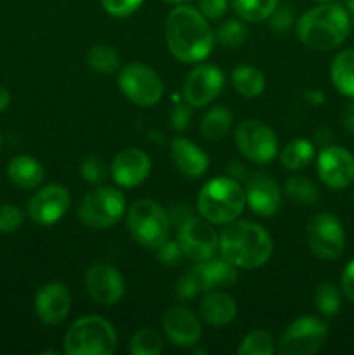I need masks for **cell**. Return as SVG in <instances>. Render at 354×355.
Returning a JSON list of instances; mask_svg holds the SVG:
<instances>
[{
  "label": "cell",
  "mask_w": 354,
  "mask_h": 355,
  "mask_svg": "<svg viewBox=\"0 0 354 355\" xmlns=\"http://www.w3.org/2000/svg\"><path fill=\"white\" fill-rule=\"evenodd\" d=\"M342 127L349 135H354V103L347 104L342 111Z\"/></svg>",
  "instance_id": "ee69618b"
},
{
  "label": "cell",
  "mask_w": 354,
  "mask_h": 355,
  "mask_svg": "<svg viewBox=\"0 0 354 355\" xmlns=\"http://www.w3.org/2000/svg\"><path fill=\"white\" fill-rule=\"evenodd\" d=\"M351 33V17L339 3H321L302 14L297 21V37L312 51H332Z\"/></svg>",
  "instance_id": "3957f363"
},
{
  "label": "cell",
  "mask_w": 354,
  "mask_h": 355,
  "mask_svg": "<svg viewBox=\"0 0 354 355\" xmlns=\"http://www.w3.org/2000/svg\"><path fill=\"white\" fill-rule=\"evenodd\" d=\"M224 87V73L214 64H200L191 69L183 87V96L189 106L201 107L215 99Z\"/></svg>",
  "instance_id": "4fadbf2b"
},
{
  "label": "cell",
  "mask_w": 354,
  "mask_h": 355,
  "mask_svg": "<svg viewBox=\"0 0 354 355\" xmlns=\"http://www.w3.org/2000/svg\"><path fill=\"white\" fill-rule=\"evenodd\" d=\"M347 12H349L351 24H354V0H347Z\"/></svg>",
  "instance_id": "7dc6e473"
},
{
  "label": "cell",
  "mask_w": 354,
  "mask_h": 355,
  "mask_svg": "<svg viewBox=\"0 0 354 355\" xmlns=\"http://www.w3.org/2000/svg\"><path fill=\"white\" fill-rule=\"evenodd\" d=\"M285 193L287 196L290 198L294 203L297 205H314L318 201L319 193H318V187L311 182L309 179L302 175H292L290 179L285 182Z\"/></svg>",
  "instance_id": "f546056e"
},
{
  "label": "cell",
  "mask_w": 354,
  "mask_h": 355,
  "mask_svg": "<svg viewBox=\"0 0 354 355\" xmlns=\"http://www.w3.org/2000/svg\"><path fill=\"white\" fill-rule=\"evenodd\" d=\"M9 103H10L9 92H7V89H3V87H0V113H2L3 110H7V106H9Z\"/></svg>",
  "instance_id": "f6af8a7d"
},
{
  "label": "cell",
  "mask_w": 354,
  "mask_h": 355,
  "mask_svg": "<svg viewBox=\"0 0 354 355\" xmlns=\"http://www.w3.org/2000/svg\"><path fill=\"white\" fill-rule=\"evenodd\" d=\"M233 87L243 97H257L264 92L266 78L257 68L248 64H242L233 69L231 75Z\"/></svg>",
  "instance_id": "484cf974"
},
{
  "label": "cell",
  "mask_w": 354,
  "mask_h": 355,
  "mask_svg": "<svg viewBox=\"0 0 354 355\" xmlns=\"http://www.w3.org/2000/svg\"><path fill=\"white\" fill-rule=\"evenodd\" d=\"M235 142L239 153L253 163H269L278 153L276 134L259 120L242 121L236 127Z\"/></svg>",
  "instance_id": "8fae6325"
},
{
  "label": "cell",
  "mask_w": 354,
  "mask_h": 355,
  "mask_svg": "<svg viewBox=\"0 0 354 355\" xmlns=\"http://www.w3.org/2000/svg\"><path fill=\"white\" fill-rule=\"evenodd\" d=\"M316 2H319V3H330V2H335V0H316Z\"/></svg>",
  "instance_id": "681fc988"
},
{
  "label": "cell",
  "mask_w": 354,
  "mask_h": 355,
  "mask_svg": "<svg viewBox=\"0 0 354 355\" xmlns=\"http://www.w3.org/2000/svg\"><path fill=\"white\" fill-rule=\"evenodd\" d=\"M170 155H172L174 165L177 166L183 175L186 177H200L208 168L207 153L201 151L194 142L187 141L184 137H176L170 146Z\"/></svg>",
  "instance_id": "7402d4cb"
},
{
  "label": "cell",
  "mask_w": 354,
  "mask_h": 355,
  "mask_svg": "<svg viewBox=\"0 0 354 355\" xmlns=\"http://www.w3.org/2000/svg\"><path fill=\"white\" fill-rule=\"evenodd\" d=\"M245 194L246 203L257 215L273 217L280 210L281 191L271 177L262 175V173H255L253 177H250Z\"/></svg>",
  "instance_id": "ffe728a7"
},
{
  "label": "cell",
  "mask_w": 354,
  "mask_h": 355,
  "mask_svg": "<svg viewBox=\"0 0 354 355\" xmlns=\"http://www.w3.org/2000/svg\"><path fill=\"white\" fill-rule=\"evenodd\" d=\"M245 205V189L233 177L208 180L198 194V211L210 224H231L243 214Z\"/></svg>",
  "instance_id": "277c9868"
},
{
  "label": "cell",
  "mask_w": 354,
  "mask_h": 355,
  "mask_svg": "<svg viewBox=\"0 0 354 355\" xmlns=\"http://www.w3.org/2000/svg\"><path fill=\"white\" fill-rule=\"evenodd\" d=\"M156 252H158L160 262H163L165 266H177V263L180 262V259L184 257L179 243L169 241V239H167L163 245H160L158 248H156Z\"/></svg>",
  "instance_id": "f35d334b"
},
{
  "label": "cell",
  "mask_w": 354,
  "mask_h": 355,
  "mask_svg": "<svg viewBox=\"0 0 354 355\" xmlns=\"http://www.w3.org/2000/svg\"><path fill=\"white\" fill-rule=\"evenodd\" d=\"M7 175L21 189H35L45 179L44 165L33 156H16L7 166Z\"/></svg>",
  "instance_id": "603a6c76"
},
{
  "label": "cell",
  "mask_w": 354,
  "mask_h": 355,
  "mask_svg": "<svg viewBox=\"0 0 354 355\" xmlns=\"http://www.w3.org/2000/svg\"><path fill=\"white\" fill-rule=\"evenodd\" d=\"M71 309V293L62 283H49L35 297V311L44 324L58 326L68 318Z\"/></svg>",
  "instance_id": "ac0fdd59"
},
{
  "label": "cell",
  "mask_w": 354,
  "mask_h": 355,
  "mask_svg": "<svg viewBox=\"0 0 354 355\" xmlns=\"http://www.w3.org/2000/svg\"><path fill=\"white\" fill-rule=\"evenodd\" d=\"M118 85L132 103L142 107L155 106L163 96V82L142 62L125 64L118 75Z\"/></svg>",
  "instance_id": "ba28073f"
},
{
  "label": "cell",
  "mask_w": 354,
  "mask_h": 355,
  "mask_svg": "<svg viewBox=\"0 0 354 355\" xmlns=\"http://www.w3.org/2000/svg\"><path fill=\"white\" fill-rule=\"evenodd\" d=\"M314 158V146L305 139H294L281 151V165L288 170H302Z\"/></svg>",
  "instance_id": "83f0119b"
},
{
  "label": "cell",
  "mask_w": 354,
  "mask_h": 355,
  "mask_svg": "<svg viewBox=\"0 0 354 355\" xmlns=\"http://www.w3.org/2000/svg\"><path fill=\"white\" fill-rule=\"evenodd\" d=\"M125 211V198L115 187H97L82 200L78 218L90 229H108L117 224Z\"/></svg>",
  "instance_id": "52a82bcc"
},
{
  "label": "cell",
  "mask_w": 354,
  "mask_h": 355,
  "mask_svg": "<svg viewBox=\"0 0 354 355\" xmlns=\"http://www.w3.org/2000/svg\"><path fill=\"white\" fill-rule=\"evenodd\" d=\"M340 291L333 283H321L316 288L314 305L326 318H335L340 311Z\"/></svg>",
  "instance_id": "4dcf8cb0"
},
{
  "label": "cell",
  "mask_w": 354,
  "mask_h": 355,
  "mask_svg": "<svg viewBox=\"0 0 354 355\" xmlns=\"http://www.w3.org/2000/svg\"><path fill=\"white\" fill-rule=\"evenodd\" d=\"M307 97L312 101V103H316V104H321L323 101H325V97H323L321 90H311V92L307 94Z\"/></svg>",
  "instance_id": "bcb514c9"
},
{
  "label": "cell",
  "mask_w": 354,
  "mask_h": 355,
  "mask_svg": "<svg viewBox=\"0 0 354 355\" xmlns=\"http://www.w3.org/2000/svg\"><path fill=\"white\" fill-rule=\"evenodd\" d=\"M127 227L139 245L156 250L169 239L170 222L158 203L153 200H139L128 210Z\"/></svg>",
  "instance_id": "8992f818"
},
{
  "label": "cell",
  "mask_w": 354,
  "mask_h": 355,
  "mask_svg": "<svg viewBox=\"0 0 354 355\" xmlns=\"http://www.w3.org/2000/svg\"><path fill=\"white\" fill-rule=\"evenodd\" d=\"M163 331L177 347H189L200 340V319L186 307H172L163 314Z\"/></svg>",
  "instance_id": "d6986e66"
},
{
  "label": "cell",
  "mask_w": 354,
  "mask_h": 355,
  "mask_svg": "<svg viewBox=\"0 0 354 355\" xmlns=\"http://www.w3.org/2000/svg\"><path fill=\"white\" fill-rule=\"evenodd\" d=\"M162 350V336L151 328L139 329L130 340V354L134 355H158Z\"/></svg>",
  "instance_id": "d6a6232c"
},
{
  "label": "cell",
  "mask_w": 354,
  "mask_h": 355,
  "mask_svg": "<svg viewBox=\"0 0 354 355\" xmlns=\"http://www.w3.org/2000/svg\"><path fill=\"white\" fill-rule=\"evenodd\" d=\"M316 165L319 179L330 189H344L354 180V156L340 146H325Z\"/></svg>",
  "instance_id": "5bb4252c"
},
{
  "label": "cell",
  "mask_w": 354,
  "mask_h": 355,
  "mask_svg": "<svg viewBox=\"0 0 354 355\" xmlns=\"http://www.w3.org/2000/svg\"><path fill=\"white\" fill-rule=\"evenodd\" d=\"M271 19V28L274 31H280V33H285L292 28V23H294V12H292L290 7H276L274 12L269 16Z\"/></svg>",
  "instance_id": "ab89813d"
},
{
  "label": "cell",
  "mask_w": 354,
  "mask_h": 355,
  "mask_svg": "<svg viewBox=\"0 0 354 355\" xmlns=\"http://www.w3.org/2000/svg\"><path fill=\"white\" fill-rule=\"evenodd\" d=\"M82 175L87 182L97 184L106 177V166H104L103 159L99 156H89L85 162L82 163Z\"/></svg>",
  "instance_id": "74e56055"
},
{
  "label": "cell",
  "mask_w": 354,
  "mask_h": 355,
  "mask_svg": "<svg viewBox=\"0 0 354 355\" xmlns=\"http://www.w3.org/2000/svg\"><path fill=\"white\" fill-rule=\"evenodd\" d=\"M0 148H2V134H0Z\"/></svg>",
  "instance_id": "f907efd6"
},
{
  "label": "cell",
  "mask_w": 354,
  "mask_h": 355,
  "mask_svg": "<svg viewBox=\"0 0 354 355\" xmlns=\"http://www.w3.org/2000/svg\"><path fill=\"white\" fill-rule=\"evenodd\" d=\"M219 252L238 269H257L271 259L273 239L255 222H231L219 236Z\"/></svg>",
  "instance_id": "7a4b0ae2"
},
{
  "label": "cell",
  "mask_w": 354,
  "mask_h": 355,
  "mask_svg": "<svg viewBox=\"0 0 354 355\" xmlns=\"http://www.w3.org/2000/svg\"><path fill=\"white\" fill-rule=\"evenodd\" d=\"M117 350V333L110 321L87 315L71 324L65 336L68 355H111Z\"/></svg>",
  "instance_id": "5b68a950"
},
{
  "label": "cell",
  "mask_w": 354,
  "mask_h": 355,
  "mask_svg": "<svg viewBox=\"0 0 354 355\" xmlns=\"http://www.w3.org/2000/svg\"><path fill=\"white\" fill-rule=\"evenodd\" d=\"M87 64L99 73H111L118 69L120 59H118L117 51L110 45H94L87 54Z\"/></svg>",
  "instance_id": "1f68e13d"
},
{
  "label": "cell",
  "mask_w": 354,
  "mask_h": 355,
  "mask_svg": "<svg viewBox=\"0 0 354 355\" xmlns=\"http://www.w3.org/2000/svg\"><path fill=\"white\" fill-rule=\"evenodd\" d=\"M233 125V114L229 110L222 106H215L201 118L200 130L205 139L208 141H219V139L226 137Z\"/></svg>",
  "instance_id": "4316f807"
},
{
  "label": "cell",
  "mask_w": 354,
  "mask_h": 355,
  "mask_svg": "<svg viewBox=\"0 0 354 355\" xmlns=\"http://www.w3.org/2000/svg\"><path fill=\"white\" fill-rule=\"evenodd\" d=\"M169 51L183 62H201L214 49L215 35L207 19L191 6H177L170 10L165 24Z\"/></svg>",
  "instance_id": "6da1fadb"
},
{
  "label": "cell",
  "mask_w": 354,
  "mask_h": 355,
  "mask_svg": "<svg viewBox=\"0 0 354 355\" xmlns=\"http://www.w3.org/2000/svg\"><path fill=\"white\" fill-rule=\"evenodd\" d=\"M330 76L337 92L354 99V49H346L333 58Z\"/></svg>",
  "instance_id": "d4e9b609"
},
{
  "label": "cell",
  "mask_w": 354,
  "mask_h": 355,
  "mask_svg": "<svg viewBox=\"0 0 354 355\" xmlns=\"http://www.w3.org/2000/svg\"><path fill=\"white\" fill-rule=\"evenodd\" d=\"M103 9L115 17L130 16L141 7L142 0H101Z\"/></svg>",
  "instance_id": "8d00e7d4"
},
{
  "label": "cell",
  "mask_w": 354,
  "mask_h": 355,
  "mask_svg": "<svg viewBox=\"0 0 354 355\" xmlns=\"http://www.w3.org/2000/svg\"><path fill=\"white\" fill-rule=\"evenodd\" d=\"M191 272L196 277L201 291H210L217 286H231L238 279L236 267L231 262H228L224 257L217 260H214V257H212L210 260L198 262V266L193 267Z\"/></svg>",
  "instance_id": "44dd1931"
},
{
  "label": "cell",
  "mask_w": 354,
  "mask_h": 355,
  "mask_svg": "<svg viewBox=\"0 0 354 355\" xmlns=\"http://www.w3.org/2000/svg\"><path fill=\"white\" fill-rule=\"evenodd\" d=\"M23 211L14 205H0V232L9 234L23 224Z\"/></svg>",
  "instance_id": "d590c367"
},
{
  "label": "cell",
  "mask_w": 354,
  "mask_h": 355,
  "mask_svg": "<svg viewBox=\"0 0 354 355\" xmlns=\"http://www.w3.org/2000/svg\"><path fill=\"white\" fill-rule=\"evenodd\" d=\"M307 245L319 260L330 262L339 259L346 246V234L339 218L328 211L314 215L307 225Z\"/></svg>",
  "instance_id": "9c48e42d"
},
{
  "label": "cell",
  "mask_w": 354,
  "mask_h": 355,
  "mask_svg": "<svg viewBox=\"0 0 354 355\" xmlns=\"http://www.w3.org/2000/svg\"><path fill=\"white\" fill-rule=\"evenodd\" d=\"M151 172V159L144 151L135 148L124 149L111 163V177L120 187L130 189L148 179Z\"/></svg>",
  "instance_id": "e0dca14e"
},
{
  "label": "cell",
  "mask_w": 354,
  "mask_h": 355,
  "mask_svg": "<svg viewBox=\"0 0 354 355\" xmlns=\"http://www.w3.org/2000/svg\"><path fill=\"white\" fill-rule=\"evenodd\" d=\"M200 12L208 19H219L228 10V0H200Z\"/></svg>",
  "instance_id": "60d3db41"
},
{
  "label": "cell",
  "mask_w": 354,
  "mask_h": 355,
  "mask_svg": "<svg viewBox=\"0 0 354 355\" xmlns=\"http://www.w3.org/2000/svg\"><path fill=\"white\" fill-rule=\"evenodd\" d=\"M340 283H342V290L347 300H351L354 304V260L347 263V267L344 269Z\"/></svg>",
  "instance_id": "7bdbcfd3"
},
{
  "label": "cell",
  "mask_w": 354,
  "mask_h": 355,
  "mask_svg": "<svg viewBox=\"0 0 354 355\" xmlns=\"http://www.w3.org/2000/svg\"><path fill=\"white\" fill-rule=\"evenodd\" d=\"M274 352V342L264 329H257L246 335L238 347L239 355H271Z\"/></svg>",
  "instance_id": "836d02e7"
},
{
  "label": "cell",
  "mask_w": 354,
  "mask_h": 355,
  "mask_svg": "<svg viewBox=\"0 0 354 355\" xmlns=\"http://www.w3.org/2000/svg\"><path fill=\"white\" fill-rule=\"evenodd\" d=\"M200 314L208 324L226 326L235 319L236 304L229 295L215 291V293H208L207 297L201 300Z\"/></svg>",
  "instance_id": "cb8c5ba5"
},
{
  "label": "cell",
  "mask_w": 354,
  "mask_h": 355,
  "mask_svg": "<svg viewBox=\"0 0 354 355\" xmlns=\"http://www.w3.org/2000/svg\"><path fill=\"white\" fill-rule=\"evenodd\" d=\"M71 196L68 189L59 184H51L38 191L28 203V215L40 225H51L61 220L69 208Z\"/></svg>",
  "instance_id": "2e32d148"
},
{
  "label": "cell",
  "mask_w": 354,
  "mask_h": 355,
  "mask_svg": "<svg viewBox=\"0 0 354 355\" xmlns=\"http://www.w3.org/2000/svg\"><path fill=\"white\" fill-rule=\"evenodd\" d=\"M328 328L316 318H298L285 329L278 342L281 355H311L318 352L325 343Z\"/></svg>",
  "instance_id": "30bf717a"
},
{
  "label": "cell",
  "mask_w": 354,
  "mask_h": 355,
  "mask_svg": "<svg viewBox=\"0 0 354 355\" xmlns=\"http://www.w3.org/2000/svg\"><path fill=\"white\" fill-rule=\"evenodd\" d=\"M215 40L224 47H238L246 40V28L235 19L224 21L215 31Z\"/></svg>",
  "instance_id": "e575fe53"
},
{
  "label": "cell",
  "mask_w": 354,
  "mask_h": 355,
  "mask_svg": "<svg viewBox=\"0 0 354 355\" xmlns=\"http://www.w3.org/2000/svg\"><path fill=\"white\" fill-rule=\"evenodd\" d=\"M163 2H167V3H177V6H179V3L189 2V0H163Z\"/></svg>",
  "instance_id": "c3c4849f"
},
{
  "label": "cell",
  "mask_w": 354,
  "mask_h": 355,
  "mask_svg": "<svg viewBox=\"0 0 354 355\" xmlns=\"http://www.w3.org/2000/svg\"><path fill=\"white\" fill-rule=\"evenodd\" d=\"M177 243L184 257L198 263L215 257V252L219 250V234L203 217H189L180 224Z\"/></svg>",
  "instance_id": "7c38bea8"
},
{
  "label": "cell",
  "mask_w": 354,
  "mask_h": 355,
  "mask_svg": "<svg viewBox=\"0 0 354 355\" xmlns=\"http://www.w3.org/2000/svg\"><path fill=\"white\" fill-rule=\"evenodd\" d=\"M278 7V0H233V9L248 23L269 19L271 14Z\"/></svg>",
  "instance_id": "f1b7e54d"
},
{
  "label": "cell",
  "mask_w": 354,
  "mask_h": 355,
  "mask_svg": "<svg viewBox=\"0 0 354 355\" xmlns=\"http://www.w3.org/2000/svg\"><path fill=\"white\" fill-rule=\"evenodd\" d=\"M85 288L90 298L99 305H115L125 293L121 274L108 263H96L85 274Z\"/></svg>",
  "instance_id": "9a60e30c"
},
{
  "label": "cell",
  "mask_w": 354,
  "mask_h": 355,
  "mask_svg": "<svg viewBox=\"0 0 354 355\" xmlns=\"http://www.w3.org/2000/svg\"><path fill=\"white\" fill-rule=\"evenodd\" d=\"M172 127L176 130H186L187 125H189L191 120V110H189V104H177L176 107L172 110Z\"/></svg>",
  "instance_id": "b9f144b4"
}]
</instances>
